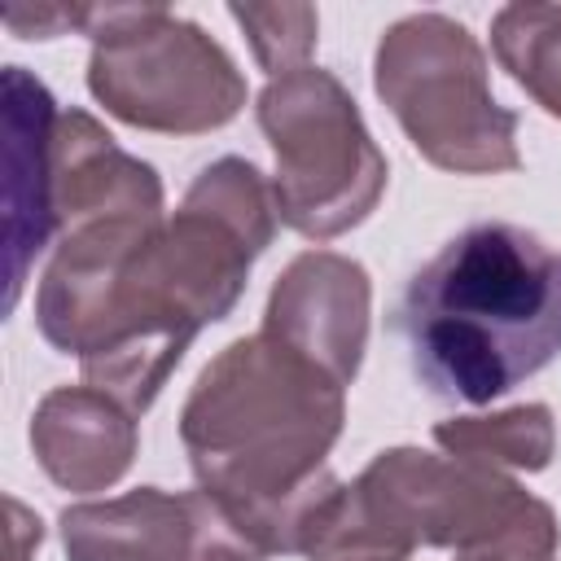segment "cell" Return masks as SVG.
<instances>
[{
	"label": "cell",
	"instance_id": "obj_1",
	"mask_svg": "<svg viewBox=\"0 0 561 561\" xmlns=\"http://www.w3.org/2000/svg\"><path fill=\"white\" fill-rule=\"evenodd\" d=\"M276 224L272 180L245 158H215L175 215L61 232L35 285V324L53 351L79 359L83 386L140 416L193 337L237 307Z\"/></svg>",
	"mask_w": 561,
	"mask_h": 561
},
{
	"label": "cell",
	"instance_id": "obj_2",
	"mask_svg": "<svg viewBox=\"0 0 561 561\" xmlns=\"http://www.w3.org/2000/svg\"><path fill=\"white\" fill-rule=\"evenodd\" d=\"M346 425V386L250 333L228 342L180 408V443L202 491L272 552H298L302 522L329 491V451Z\"/></svg>",
	"mask_w": 561,
	"mask_h": 561
},
{
	"label": "cell",
	"instance_id": "obj_3",
	"mask_svg": "<svg viewBox=\"0 0 561 561\" xmlns=\"http://www.w3.org/2000/svg\"><path fill=\"white\" fill-rule=\"evenodd\" d=\"M394 329L430 394L491 403L561 355V254L517 224H473L408 280Z\"/></svg>",
	"mask_w": 561,
	"mask_h": 561
},
{
	"label": "cell",
	"instance_id": "obj_4",
	"mask_svg": "<svg viewBox=\"0 0 561 561\" xmlns=\"http://www.w3.org/2000/svg\"><path fill=\"white\" fill-rule=\"evenodd\" d=\"M373 88L412 149L451 175H504L522 167L517 114L491 96L478 35L447 13H408L381 31Z\"/></svg>",
	"mask_w": 561,
	"mask_h": 561
},
{
	"label": "cell",
	"instance_id": "obj_5",
	"mask_svg": "<svg viewBox=\"0 0 561 561\" xmlns=\"http://www.w3.org/2000/svg\"><path fill=\"white\" fill-rule=\"evenodd\" d=\"M88 92L105 114L158 136H202L245 110V75L219 39L162 4H83Z\"/></svg>",
	"mask_w": 561,
	"mask_h": 561
},
{
	"label": "cell",
	"instance_id": "obj_6",
	"mask_svg": "<svg viewBox=\"0 0 561 561\" xmlns=\"http://www.w3.org/2000/svg\"><path fill=\"white\" fill-rule=\"evenodd\" d=\"M254 114L276 158L272 197L285 228L333 241L377 210L390 167L337 75L302 66L267 79Z\"/></svg>",
	"mask_w": 561,
	"mask_h": 561
},
{
	"label": "cell",
	"instance_id": "obj_7",
	"mask_svg": "<svg viewBox=\"0 0 561 561\" xmlns=\"http://www.w3.org/2000/svg\"><path fill=\"white\" fill-rule=\"evenodd\" d=\"M351 491L364 522L399 557L416 548H478L530 504V491L504 469L421 447L377 451Z\"/></svg>",
	"mask_w": 561,
	"mask_h": 561
},
{
	"label": "cell",
	"instance_id": "obj_8",
	"mask_svg": "<svg viewBox=\"0 0 561 561\" xmlns=\"http://www.w3.org/2000/svg\"><path fill=\"white\" fill-rule=\"evenodd\" d=\"M66 561H267L245 526L202 486H136L61 513Z\"/></svg>",
	"mask_w": 561,
	"mask_h": 561
},
{
	"label": "cell",
	"instance_id": "obj_9",
	"mask_svg": "<svg viewBox=\"0 0 561 561\" xmlns=\"http://www.w3.org/2000/svg\"><path fill=\"white\" fill-rule=\"evenodd\" d=\"M368 316L373 280L364 263L337 250H302L276 276L259 333L289 346L337 386H351L364 364Z\"/></svg>",
	"mask_w": 561,
	"mask_h": 561
},
{
	"label": "cell",
	"instance_id": "obj_10",
	"mask_svg": "<svg viewBox=\"0 0 561 561\" xmlns=\"http://www.w3.org/2000/svg\"><path fill=\"white\" fill-rule=\"evenodd\" d=\"M53 237L118 215H167L162 180L149 162L114 145L88 110H61L53 131Z\"/></svg>",
	"mask_w": 561,
	"mask_h": 561
},
{
	"label": "cell",
	"instance_id": "obj_11",
	"mask_svg": "<svg viewBox=\"0 0 561 561\" xmlns=\"http://www.w3.org/2000/svg\"><path fill=\"white\" fill-rule=\"evenodd\" d=\"M136 416L92 386H57L35 403L31 451L48 482L88 495L110 491L136 460Z\"/></svg>",
	"mask_w": 561,
	"mask_h": 561
},
{
	"label": "cell",
	"instance_id": "obj_12",
	"mask_svg": "<svg viewBox=\"0 0 561 561\" xmlns=\"http://www.w3.org/2000/svg\"><path fill=\"white\" fill-rule=\"evenodd\" d=\"M53 92L31 79L22 66L4 70V136H9V307L22 294L31 259L53 241V131H57Z\"/></svg>",
	"mask_w": 561,
	"mask_h": 561
},
{
	"label": "cell",
	"instance_id": "obj_13",
	"mask_svg": "<svg viewBox=\"0 0 561 561\" xmlns=\"http://www.w3.org/2000/svg\"><path fill=\"white\" fill-rule=\"evenodd\" d=\"M434 443L447 456H465L495 469H548L557 451V421L548 403H517L491 416H451L434 425Z\"/></svg>",
	"mask_w": 561,
	"mask_h": 561
},
{
	"label": "cell",
	"instance_id": "obj_14",
	"mask_svg": "<svg viewBox=\"0 0 561 561\" xmlns=\"http://www.w3.org/2000/svg\"><path fill=\"white\" fill-rule=\"evenodd\" d=\"M491 53L543 114L561 118V4H504L491 18Z\"/></svg>",
	"mask_w": 561,
	"mask_h": 561
},
{
	"label": "cell",
	"instance_id": "obj_15",
	"mask_svg": "<svg viewBox=\"0 0 561 561\" xmlns=\"http://www.w3.org/2000/svg\"><path fill=\"white\" fill-rule=\"evenodd\" d=\"M228 13L245 31L259 70L272 79L311 66L307 57L316 53L320 31V13L311 4H228Z\"/></svg>",
	"mask_w": 561,
	"mask_h": 561
},
{
	"label": "cell",
	"instance_id": "obj_16",
	"mask_svg": "<svg viewBox=\"0 0 561 561\" xmlns=\"http://www.w3.org/2000/svg\"><path fill=\"white\" fill-rule=\"evenodd\" d=\"M557 539H561L557 513L543 500L530 495V504L495 539L456 552V561H552L557 557Z\"/></svg>",
	"mask_w": 561,
	"mask_h": 561
},
{
	"label": "cell",
	"instance_id": "obj_17",
	"mask_svg": "<svg viewBox=\"0 0 561 561\" xmlns=\"http://www.w3.org/2000/svg\"><path fill=\"white\" fill-rule=\"evenodd\" d=\"M4 26L18 39H53L66 31H83V4H35V9H9Z\"/></svg>",
	"mask_w": 561,
	"mask_h": 561
}]
</instances>
